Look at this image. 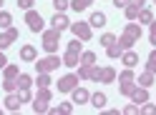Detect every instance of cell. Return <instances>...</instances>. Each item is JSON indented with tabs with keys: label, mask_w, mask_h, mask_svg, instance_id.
<instances>
[{
	"label": "cell",
	"mask_w": 156,
	"mask_h": 115,
	"mask_svg": "<svg viewBox=\"0 0 156 115\" xmlns=\"http://www.w3.org/2000/svg\"><path fill=\"white\" fill-rule=\"evenodd\" d=\"M58 65H63V60H61L55 53H51L48 58H41V60L35 58V70H38V73H51V70L58 68Z\"/></svg>",
	"instance_id": "obj_1"
},
{
	"label": "cell",
	"mask_w": 156,
	"mask_h": 115,
	"mask_svg": "<svg viewBox=\"0 0 156 115\" xmlns=\"http://www.w3.org/2000/svg\"><path fill=\"white\" fill-rule=\"evenodd\" d=\"M58 43H61V30H55V28L43 30V48L48 53H55L58 50Z\"/></svg>",
	"instance_id": "obj_2"
},
{
	"label": "cell",
	"mask_w": 156,
	"mask_h": 115,
	"mask_svg": "<svg viewBox=\"0 0 156 115\" xmlns=\"http://www.w3.org/2000/svg\"><path fill=\"white\" fill-rule=\"evenodd\" d=\"M71 30H73V35L78 38V40H91V23H71Z\"/></svg>",
	"instance_id": "obj_3"
},
{
	"label": "cell",
	"mask_w": 156,
	"mask_h": 115,
	"mask_svg": "<svg viewBox=\"0 0 156 115\" xmlns=\"http://www.w3.org/2000/svg\"><path fill=\"white\" fill-rule=\"evenodd\" d=\"M25 23H28V28H30L33 33H43V18H41V13L25 10Z\"/></svg>",
	"instance_id": "obj_4"
},
{
	"label": "cell",
	"mask_w": 156,
	"mask_h": 115,
	"mask_svg": "<svg viewBox=\"0 0 156 115\" xmlns=\"http://www.w3.org/2000/svg\"><path fill=\"white\" fill-rule=\"evenodd\" d=\"M15 40H18V30H15V28L10 25V28H8L5 33H0V50H5V48H10V45H13Z\"/></svg>",
	"instance_id": "obj_5"
},
{
	"label": "cell",
	"mask_w": 156,
	"mask_h": 115,
	"mask_svg": "<svg viewBox=\"0 0 156 115\" xmlns=\"http://www.w3.org/2000/svg\"><path fill=\"white\" fill-rule=\"evenodd\" d=\"M76 85H78V75H63L58 80V93H71Z\"/></svg>",
	"instance_id": "obj_6"
},
{
	"label": "cell",
	"mask_w": 156,
	"mask_h": 115,
	"mask_svg": "<svg viewBox=\"0 0 156 115\" xmlns=\"http://www.w3.org/2000/svg\"><path fill=\"white\" fill-rule=\"evenodd\" d=\"M129 98H131V103L141 105V103H146V100H149V88H139V85H136V90L129 95Z\"/></svg>",
	"instance_id": "obj_7"
},
{
	"label": "cell",
	"mask_w": 156,
	"mask_h": 115,
	"mask_svg": "<svg viewBox=\"0 0 156 115\" xmlns=\"http://www.w3.org/2000/svg\"><path fill=\"white\" fill-rule=\"evenodd\" d=\"M71 93H73V103H78V105H83V103H88V100H91V93L86 90V88H78V85H76Z\"/></svg>",
	"instance_id": "obj_8"
},
{
	"label": "cell",
	"mask_w": 156,
	"mask_h": 115,
	"mask_svg": "<svg viewBox=\"0 0 156 115\" xmlns=\"http://www.w3.org/2000/svg\"><path fill=\"white\" fill-rule=\"evenodd\" d=\"M48 113L51 115H71L73 113V100L71 103H58L55 108H48Z\"/></svg>",
	"instance_id": "obj_9"
},
{
	"label": "cell",
	"mask_w": 156,
	"mask_h": 115,
	"mask_svg": "<svg viewBox=\"0 0 156 115\" xmlns=\"http://www.w3.org/2000/svg\"><path fill=\"white\" fill-rule=\"evenodd\" d=\"M121 63L126 65V68H136V65H139V55H136L133 50H123L121 53Z\"/></svg>",
	"instance_id": "obj_10"
},
{
	"label": "cell",
	"mask_w": 156,
	"mask_h": 115,
	"mask_svg": "<svg viewBox=\"0 0 156 115\" xmlns=\"http://www.w3.org/2000/svg\"><path fill=\"white\" fill-rule=\"evenodd\" d=\"M20 98H18V93H8V98H5V108L10 110V113H18L20 110Z\"/></svg>",
	"instance_id": "obj_11"
},
{
	"label": "cell",
	"mask_w": 156,
	"mask_h": 115,
	"mask_svg": "<svg viewBox=\"0 0 156 115\" xmlns=\"http://www.w3.org/2000/svg\"><path fill=\"white\" fill-rule=\"evenodd\" d=\"M51 23H53V28H55V30H66V28H71V20H68L63 13H55Z\"/></svg>",
	"instance_id": "obj_12"
},
{
	"label": "cell",
	"mask_w": 156,
	"mask_h": 115,
	"mask_svg": "<svg viewBox=\"0 0 156 115\" xmlns=\"http://www.w3.org/2000/svg\"><path fill=\"white\" fill-rule=\"evenodd\" d=\"M20 58H23L25 63H35L38 53H35V48H33V45H23V48H20Z\"/></svg>",
	"instance_id": "obj_13"
},
{
	"label": "cell",
	"mask_w": 156,
	"mask_h": 115,
	"mask_svg": "<svg viewBox=\"0 0 156 115\" xmlns=\"http://www.w3.org/2000/svg\"><path fill=\"white\" fill-rule=\"evenodd\" d=\"M123 33H126V35H131V38H133V40H136V43H139V38H141V25L131 20V23H126V30H123Z\"/></svg>",
	"instance_id": "obj_14"
},
{
	"label": "cell",
	"mask_w": 156,
	"mask_h": 115,
	"mask_svg": "<svg viewBox=\"0 0 156 115\" xmlns=\"http://www.w3.org/2000/svg\"><path fill=\"white\" fill-rule=\"evenodd\" d=\"M144 10V8H139V5H133V3H129L123 8V13H126V20H139V13Z\"/></svg>",
	"instance_id": "obj_15"
},
{
	"label": "cell",
	"mask_w": 156,
	"mask_h": 115,
	"mask_svg": "<svg viewBox=\"0 0 156 115\" xmlns=\"http://www.w3.org/2000/svg\"><path fill=\"white\" fill-rule=\"evenodd\" d=\"M78 60H81V53H71V50H68L63 55V65H68V68H76Z\"/></svg>",
	"instance_id": "obj_16"
},
{
	"label": "cell",
	"mask_w": 156,
	"mask_h": 115,
	"mask_svg": "<svg viewBox=\"0 0 156 115\" xmlns=\"http://www.w3.org/2000/svg\"><path fill=\"white\" fill-rule=\"evenodd\" d=\"M91 105H93L96 110H103V108H106V95H103V93H93V95H91Z\"/></svg>",
	"instance_id": "obj_17"
},
{
	"label": "cell",
	"mask_w": 156,
	"mask_h": 115,
	"mask_svg": "<svg viewBox=\"0 0 156 115\" xmlns=\"http://www.w3.org/2000/svg\"><path fill=\"white\" fill-rule=\"evenodd\" d=\"M121 53H123V48L119 45V40H116L113 45H108V48H106V55H108L111 60H116V58H121Z\"/></svg>",
	"instance_id": "obj_18"
},
{
	"label": "cell",
	"mask_w": 156,
	"mask_h": 115,
	"mask_svg": "<svg viewBox=\"0 0 156 115\" xmlns=\"http://www.w3.org/2000/svg\"><path fill=\"white\" fill-rule=\"evenodd\" d=\"M139 85H141V88H151V85H154V73H151V70L141 73V75H139Z\"/></svg>",
	"instance_id": "obj_19"
},
{
	"label": "cell",
	"mask_w": 156,
	"mask_h": 115,
	"mask_svg": "<svg viewBox=\"0 0 156 115\" xmlns=\"http://www.w3.org/2000/svg\"><path fill=\"white\" fill-rule=\"evenodd\" d=\"M91 3H93V0H71V8H73L76 13H83V10H88V8H91Z\"/></svg>",
	"instance_id": "obj_20"
},
{
	"label": "cell",
	"mask_w": 156,
	"mask_h": 115,
	"mask_svg": "<svg viewBox=\"0 0 156 115\" xmlns=\"http://www.w3.org/2000/svg\"><path fill=\"white\" fill-rule=\"evenodd\" d=\"M91 73H93V65H83L81 63V68H78V80H91Z\"/></svg>",
	"instance_id": "obj_21"
},
{
	"label": "cell",
	"mask_w": 156,
	"mask_h": 115,
	"mask_svg": "<svg viewBox=\"0 0 156 115\" xmlns=\"http://www.w3.org/2000/svg\"><path fill=\"white\" fill-rule=\"evenodd\" d=\"M88 23H91V28H103V25H106V15L98 10V13H93V15H91V20H88Z\"/></svg>",
	"instance_id": "obj_22"
},
{
	"label": "cell",
	"mask_w": 156,
	"mask_h": 115,
	"mask_svg": "<svg viewBox=\"0 0 156 115\" xmlns=\"http://www.w3.org/2000/svg\"><path fill=\"white\" fill-rule=\"evenodd\" d=\"M48 100H41V98H33V113H48Z\"/></svg>",
	"instance_id": "obj_23"
},
{
	"label": "cell",
	"mask_w": 156,
	"mask_h": 115,
	"mask_svg": "<svg viewBox=\"0 0 156 115\" xmlns=\"http://www.w3.org/2000/svg\"><path fill=\"white\" fill-rule=\"evenodd\" d=\"M116 80V70L113 68H101V83H113Z\"/></svg>",
	"instance_id": "obj_24"
},
{
	"label": "cell",
	"mask_w": 156,
	"mask_h": 115,
	"mask_svg": "<svg viewBox=\"0 0 156 115\" xmlns=\"http://www.w3.org/2000/svg\"><path fill=\"white\" fill-rule=\"evenodd\" d=\"M30 85H33V78H30V75H25V73H20V75H18V90L30 88Z\"/></svg>",
	"instance_id": "obj_25"
},
{
	"label": "cell",
	"mask_w": 156,
	"mask_h": 115,
	"mask_svg": "<svg viewBox=\"0 0 156 115\" xmlns=\"http://www.w3.org/2000/svg\"><path fill=\"white\" fill-rule=\"evenodd\" d=\"M119 90H121V95H131V93L136 90V80H126V83H121Z\"/></svg>",
	"instance_id": "obj_26"
},
{
	"label": "cell",
	"mask_w": 156,
	"mask_h": 115,
	"mask_svg": "<svg viewBox=\"0 0 156 115\" xmlns=\"http://www.w3.org/2000/svg\"><path fill=\"white\" fill-rule=\"evenodd\" d=\"M3 75H5V78H18V75H20V73H18V65H13V63H8L5 65V68H3Z\"/></svg>",
	"instance_id": "obj_27"
},
{
	"label": "cell",
	"mask_w": 156,
	"mask_h": 115,
	"mask_svg": "<svg viewBox=\"0 0 156 115\" xmlns=\"http://www.w3.org/2000/svg\"><path fill=\"white\" fill-rule=\"evenodd\" d=\"M133 43H136V40H133L131 35H126V33H123V35L119 38V45L123 48V50H131V48H133Z\"/></svg>",
	"instance_id": "obj_28"
},
{
	"label": "cell",
	"mask_w": 156,
	"mask_h": 115,
	"mask_svg": "<svg viewBox=\"0 0 156 115\" xmlns=\"http://www.w3.org/2000/svg\"><path fill=\"white\" fill-rule=\"evenodd\" d=\"M151 20H154V13H151V8H144V10L139 13V23H149V25H151Z\"/></svg>",
	"instance_id": "obj_29"
},
{
	"label": "cell",
	"mask_w": 156,
	"mask_h": 115,
	"mask_svg": "<svg viewBox=\"0 0 156 115\" xmlns=\"http://www.w3.org/2000/svg\"><path fill=\"white\" fill-rule=\"evenodd\" d=\"M51 75L48 73H38V88H51Z\"/></svg>",
	"instance_id": "obj_30"
},
{
	"label": "cell",
	"mask_w": 156,
	"mask_h": 115,
	"mask_svg": "<svg viewBox=\"0 0 156 115\" xmlns=\"http://www.w3.org/2000/svg\"><path fill=\"white\" fill-rule=\"evenodd\" d=\"M3 88H5V93H15V88H18V78L13 80V78H5L3 80Z\"/></svg>",
	"instance_id": "obj_31"
},
{
	"label": "cell",
	"mask_w": 156,
	"mask_h": 115,
	"mask_svg": "<svg viewBox=\"0 0 156 115\" xmlns=\"http://www.w3.org/2000/svg\"><path fill=\"white\" fill-rule=\"evenodd\" d=\"M10 25H13V15L10 13H0V28H5V30H8Z\"/></svg>",
	"instance_id": "obj_32"
},
{
	"label": "cell",
	"mask_w": 156,
	"mask_h": 115,
	"mask_svg": "<svg viewBox=\"0 0 156 115\" xmlns=\"http://www.w3.org/2000/svg\"><path fill=\"white\" fill-rule=\"evenodd\" d=\"M68 50H71V53H83V40H78V38L71 40V43H68Z\"/></svg>",
	"instance_id": "obj_33"
},
{
	"label": "cell",
	"mask_w": 156,
	"mask_h": 115,
	"mask_svg": "<svg viewBox=\"0 0 156 115\" xmlns=\"http://www.w3.org/2000/svg\"><path fill=\"white\" fill-rule=\"evenodd\" d=\"M18 98H20V103H30V100H33V93H30V88L18 90Z\"/></svg>",
	"instance_id": "obj_34"
},
{
	"label": "cell",
	"mask_w": 156,
	"mask_h": 115,
	"mask_svg": "<svg viewBox=\"0 0 156 115\" xmlns=\"http://www.w3.org/2000/svg\"><path fill=\"white\" fill-rule=\"evenodd\" d=\"M53 5H55V13H63L71 8V0H53Z\"/></svg>",
	"instance_id": "obj_35"
},
{
	"label": "cell",
	"mask_w": 156,
	"mask_h": 115,
	"mask_svg": "<svg viewBox=\"0 0 156 115\" xmlns=\"http://www.w3.org/2000/svg\"><path fill=\"white\" fill-rule=\"evenodd\" d=\"M81 63L83 65H96V53H81Z\"/></svg>",
	"instance_id": "obj_36"
},
{
	"label": "cell",
	"mask_w": 156,
	"mask_h": 115,
	"mask_svg": "<svg viewBox=\"0 0 156 115\" xmlns=\"http://www.w3.org/2000/svg\"><path fill=\"white\" fill-rule=\"evenodd\" d=\"M146 70H151L154 75H156V48L151 50V55H149V63H146Z\"/></svg>",
	"instance_id": "obj_37"
},
{
	"label": "cell",
	"mask_w": 156,
	"mask_h": 115,
	"mask_svg": "<svg viewBox=\"0 0 156 115\" xmlns=\"http://www.w3.org/2000/svg\"><path fill=\"white\" fill-rule=\"evenodd\" d=\"M35 98H41V100H48V103H51L53 93H51V88H38V95H35Z\"/></svg>",
	"instance_id": "obj_38"
},
{
	"label": "cell",
	"mask_w": 156,
	"mask_h": 115,
	"mask_svg": "<svg viewBox=\"0 0 156 115\" xmlns=\"http://www.w3.org/2000/svg\"><path fill=\"white\" fill-rule=\"evenodd\" d=\"M119 80H121V83H126V80H136V78H133V68H126V70L119 75Z\"/></svg>",
	"instance_id": "obj_39"
},
{
	"label": "cell",
	"mask_w": 156,
	"mask_h": 115,
	"mask_svg": "<svg viewBox=\"0 0 156 115\" xmlns=\"http://www.w3.org/2000/svg\"><path fill=\"white\" fill-rule=\"evenodd\" d=\"M113 43H116V35H111V33H106V35L101 38V45H103V48H108V45H113Z\"/></svg>",
	"instance_id": "obj_40"
},
{
	"label": "cell",
	"mask_w": 156,
	"mask_h": 115,
	"mask_svg": "<svg viewBox=\"0 0 156 115\" xmlns=\"http://www.w3.org/2000/svg\"><path fill=\"white\" fill-rule=\"evenodd\" d=\"M141 113H144V115H156V105H154V103H149V100H146V105H144V108H141Z\"/></svg>",
	"instance_id": "obj_41"
},
{
	"label": "cell",
	"mask_w": 156,
	"mask_h": 115,
	"mask_svg": "<svg viewBox=\"0 0 156 115\" xmlns=\"http://www.w3.org/2000/svg\"><path fill=\"white\" fill-rule=\"evenodd\" d=\"M35 0H18V8H23V10H30Z\"/></svg>",
	"instance_id": "obj_42"
},
{
	"label": "cell",
	"mask_w": 156,
	"mask_h": 115,
	"mask_svg": "<svg viewBox=\"0 0 156 115\" xmlns=\"http://www.w3.org/2000/svg\"><path fill=\"white\" fill-rule=\"evenodd\" d=\"M123 113H126V115H136V113H139V105H136V103H133V105H126Z\"/></svg>",
	"instance_id": "obj_43"
},
{
	"label": "cell",
	"mask_w": 156,
	"mask_h": 115,
	"mask_svg": "<svg viewBox=\"0 0 156 115\" xmlns=\"http://www.w3.org/2000/svg\"><path fill=\"white\" fill-rule=\"evenodd\" d=\"M91 80L101 83V68H93V73H91Z\"/></svg>",
	"instance_id": "obj_44"
},
{
	"label": "cell",
	"mask_w": 156,
	"mask_h": 115,
	"mask_svg": "<svg viewBox=\"0 0 156 115\" xmlns=\"http://www.w3.org/2000/svg\"><path fill=\"white\" fill-rule=\"evenodd\" d=\"M113 5H116V8H121V10H123V8L129 5V0H113Z\"/></svg>",
	"instance_id": "obj_45"
},
{
	"label": "cell",
	"mask_w": 156,
	"mask_h": 115,
	"mask_svg": "<svg viewBox=\"0 0 156 115\" xmlns=\"http://www.w3.org/2000/svg\"><path fill=\"white\" fill-rule=\"evenodd\" d=\"M5 65H8V60H5V55H3V50H0V70H3Z\"/></svg>",
	"instance_id": "obj_46"
},
{
	"label": "cell",
	"mask_w": 156,
	"mask_h": 115,
	"mask_svg": "<svg viewBox=\"0 0 156 115\" xmlns=\"http://www.w3.org/2000/svg\"><path fill=\"white\" fill-rule=\"evenodd\" d=\"M149 35H156V20H151V30H149Z\"/></svg>",
	"instance_id": "obj_47"
},
{
	"label": "cell",
	"mask_w": 156,
	"mask_h": 115,
	"mask_svg": "<svg viewBox=\"0 0 156 115\" xmlns=\"http://www.w3.org/2000/svg\"><path fill=\"white\" fill-rule=\"evenodd\" d=\"M3 5H5V0H0V8H3Z\"/></svg>",
	"instance_id": "obj_48"
},
{
	"label": "cell",
	"mask_w": 156,
	"mask_h": 115,
	"mask_svg": "<svg viewBox=\"0 0 156 115\" xmlns=\"http://www.w3.org/2000/svg\"><path fill=\"white\" fill-rule=\"evenodd\" d=\"M154 5H156V0H154Z\"/></svg>",
	"instance_id": "obj_49"
}]
</instances>
